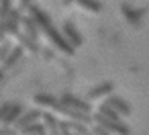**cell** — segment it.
Listing matches in <instances>:
<instances>
[{
	"label": "cell",
	"instance_id": "obj_1",
	"mask_svg": "<svg viewBox=\"0 0 149 135\" xmlns=\"http://www.w3.org/2000/svg\"><path fill=\"white\" fill-rule=\"evenodd\" d=\"M29 17L37 23V27H39V33L57 49V51H61V53H65V55H74V47L63 39V35L53 27V23H51V19L39 8V6H35V4H31V8H29Z\"/></svg>",
	"mask_w": 149,
	"mask_h": 135
},
{
	"label": "cell",
	"instance_id": "obj_2",
	"mask_svg": "<svg viewBox=\"0 0 149 135\" xmlns=\"http://www.w3.org/2000/svg\"><path fill=\"white\" fill-rule=\"evenodd\" d=\"M94 123L96 125H100V127H104L108 133H112V135H129V127L123 123V121H112V119H106V117H102V115H96L94 117Z\"/></svg>",
	"mask_w": 149,
	"mask_h": 135
},
{
	"label": "cell",
	"instance_id": "obj_3",
	"mask_svg": "<svg viewBox=\"0 0 149 135\" xmlns=\"http://www.w3.org/2000/svg\"><path fill=\"white\" fill-rule=\"evenodd\" d=\"M120 13H123V17L127 19V23L139 27L141 21H143V17L147 15V8H133V6H129V4H123V6H120Z\"/></svg>",
	"mask_w": 149,
	"mask_h": 135
},
{
	"label": "cell",
	"instance_id": "obj_4",
	"mask_svg": "<svg viewBox=\"0 0 149 135\" xmlns=\"http://www.w3.org/2000/svg\"><path fill=\"white\" fill-rule=\"evenodd\" d=\"M41 115H43V113H41L39 108H31V111H25V113H23V115L19 117V121L15 123V129H17L19 133H21V131H23V129H27L29 125L37 123V121L41 119Z\"/></svg>",
	"mask_w": 149,
	"mask_h": 135
},
{
	"label": "cell",
	"instance_id": "obj_5",
	"mask_svg": "<svg viewBox=\"0 0 149 135\" xmlns=\"http://www.w3.org/2000/svg\"><path fill=\"white\" fill-rule=\"evenodd\" d=\"M59 102H63L65 106H70V108H74V111L86 113V115H90V111H92V106H90L88 100H80V98H76V96H72V94H61Z\"/></svg>",
	"mask_w": 149,
	"mask_h": 135
},
{
	"label": "cell",
	"instance_id": "obj_6",
	"mask_svg": "<svg viewBox=\"0 0 149 135\" xmlns=\"http://www.w3.org/2000/svg\"><path fill=\"white\" fill-rule=\"evenodd\" d=\"M61 35H63V39L76 49V47H80L82 45V35H80V31L72 25V23H63V29H61Z\"/></svg>",
	"mask_w": 149,
	"mask_h": 135
},
{
	"label": "cell",
	"instance_id": "obj_7",
	"mask_svg": "<svg viewBox=\"0 0 149 135\" xmlns=\"http://www.w3.org/2000/svg\"><path fill=\"white\" fill-rule=\"evenodd\" d=\"M41 123H43V127H45V133L47 135H61V129H59V121H57V117L53 115V113H43L41 115Z\"/></svg>",
	"mask_w": 149,
	"mask_h": 135
},
{
	"label": "cell",
	"instance_id": "obj_8",
	"mask_svg": "<svg viewBox=\"0 0 149 135\" xmlns=\"http://www.w3.org/2000/svg\"><path fill=\"white\" fill-rule=\"evenodd\" d=\"M114 90V84L112 82H102V84H96L90 92H88V100H98V98H106L110 96Z\"/></svg>",
	"mask_w": 149,
	"mask_h": 135
},
{
	"label": "cell",
	"instance_id": "obj_9",
	"mask_svg": "<svg viewBox=\"0 0 149 135\" xmlns=\"http://www.w3.org/2000/svg\"><path fill=\"white\" fill-rule=\"evenodd\" d=\"M106 104L112 108V111H116L118 115H131V106H129V102L127 100H123L120 96H106Z\"/></svg>",
	"mask_w": 149,
	"mask_h": 135
},
{
	"label": "cell",
	"instance_id": "obj_10",
	"mask_svg": "<svg viewBox=\"0 0 149 135\" xmlns=\"http://www.w3.org/2000/svg\"><path fill=\"white\" fill-rule=\"evenodd\" d=\"M21 19H23V13L17 10V8H13L10 15L6 17V33H8V35L19 33V29H21Z\"/></svg>",
	"mask_w": 149,
	"mask_h": 135
},
{
	"label": "cell",
	"instance_id": "obj_11",
	"mask_svg": "<svg viewBox=\"0 0 149 135\" xmlns=\"http://www.w3.org/2000/svg\"><path fill=\"white\" fill-rule=\"evenodd\" d=\"M23 113H25L23 104H21V102H13L10 111L6 113V117H4V121H2V127H15V123L19 121V117H21Z\"/></svg>",
	"mask_w": 149,
	"mask_h": 135
},
{
	"label": "cell",
	"instance_id": "obj_12",
	"mask_svg": "<svg viewBox=\"0 0 149 135\" xmlns=\"http://www.w3.org/2000/svg\"><path fill=\"white\" fill-rule=\"evenodd\" d=\"M21 29H23V33H25V35H29V37H31V39H35V41H37V37L41 35V33H39L37 23H35L31 17H23V19H21Z\"/></svg>",
	"mask_w": 149,
	"mask_h": 135
},
{
	"label": "cell",
	"instance_id": "obj_13",
	"mask_svg": "<svg viewBox=\"0 0 149 135\" xmlns=\"http://www.w3.org/2000/svg\"><path fill=\"white\" fill-rule=\"evenodd\" d=\"M33 102L37 108H45V111H51L55 104H57V98L51 96V94H35L33 96Z\"/></svg>",
	"mask_w": 149,
	"mask_h": 135
},
{
	"label": "cell",
	"instance_id": "obj_14",
	"mask_svg": "<svg viewBox=\"0 0 149 135\" xmlns=\"http://www.w3.org/2000/svg\"><path fill=\"white\" fill-rule=\"evenodd\" d=\"M17 41H19V47H23V49H31V51H39V43L35 41V39H31L29 35H25V33H15L13 35Z\"/></svg>",
	"mask_w": 149,
	"mask_h": 135
},
{
	"label": "cell",
	"instance_id": "obj_15",
	"mask_svg": "<svg viewBox=\"0 0 149 135\" xmlns=\"http://www.w3.org/2000/svg\"><path fill=\"white\" fill-rule=\"evenodd\" d=\"M76 4H78L82 10H86V13H92V15H98V13H102V4L98 2V0H76Z\"/></svg>",
	"mask_w": 149,
	"mask_h": 135
},
{
	"label": "cell",
	"instance_id": "obj_16",
	"mask_svg": "<svg viewBox=\"0 0 149 135\" xmlns=\"http://www.w3.org/2000/svg\"><path fill=\"white\" fill-rule=\"evenodd\" d=\"M23 51H25L23 47H15V49L8 53V57L2 62V70H8V68H13L15 64H19V59L23 57Z\"/></svg>",
	"mask_w": 149,
	"mask_h": 135
},
{
	"label": "cell",
	"instance_id": "obj_17",
	"mask_svg": "<svg viewBox=\"0 0 149 135\" xmlns=\"http://www.w3.org/2000/svg\"><path fill=\"white\" fill-rule=\"evenodd\" d=\"M59 125H61L63 129H68L70 133H80V135H84V133L88 131V127L82 125V123H78V121H68V119H63V121H59Z\"/></svg>",
	"mask_w": 149,
	"mask_h": 135
},
{
	"label": "cell",
	"instance_id": "obj_18",
	"mask_svg": "<svg viewBox=\"0 0 149 135\" xmlns=\"http://www.w3.org/2000/svg\"><path fill=\"white\" fill-rule=\"evenodd\" d=\"M98 115H102V117H106V119H112V121H120V115H118L116 111H112V108H110L106 102H102V104H100Z\"/></svg>",
	"mask_w": 149,
	"mask_h": 135
},
{
	"label": "cell",
	"instance_id": "obj_19",
	"mask_svg": "<svg viewBox=\"0 0 149 135\" xmlns=\"http://www.w3.org/2000/svg\"><path fill=\"white\" fill-rule=\"evenodd\" d=\"M43 133H45L43 123H33V125H29L27 129H23L19 135H43Z\"/></svg>",
	"mask_w": 149,
	"mask_h": 135
},
{
	"label": "cell",
	"instance_id": "obj_20",
	"mask_svg": "<svg viewBox=\"0 0 149 135\" xmlns=\"http://www.w3.org/2000/svg\"><path fill=\"white\" fill-rule=\"evenodd\" d=\"M10 10H13V2H10V0H0V21H6Z\"/></svg>",
	"mask_w": 149,
	"mask_h": 135
},
{
	"label": "cell",
	"instance_id": "obj_21",
	"mask_svg": "<svg viewBox=\"0 0 149 135\" xmlns=\"http://www.w3.org/2000/svg\"><path fill=\"white\" fill-rule=\"evenodd\" d=\"M10 106H13V102H4L2 106H0V125H2V121H4V117H6V113L10 111Z\"/></svg>",
	"mask_w": 149,
	"mask_h": 135
},
{
	"label": "cell",
	"instance_id": "obj_22",
	"mask_svg": "<svg viewBox=\"0 0 149 135\" xmlns=\"http://www.w3.org/2000/svg\"><path fill=\"white\" fill-rule=\"evenodd\" d=\"M90 131H92L94 135H112V133H108L104 127H100V125H96V123L92 125V129H90Z\"/></svg>",
	"mask_w": 149,
	"mask_h": 135
},
{
	"label": "cell",
	"instance_id": "obj_23",
	"mask_svg": "<svg viewBox=\"0 0 149 135\" xmlns=\"http://www.w3.org/2000/svg\"><path fill=\"white\" fill-rule=\"evenodd\" d=\"M10 51H13V49H10L8 45H2V47H0V64H2V62L8 57V53H10Z\"/></svg>",
	"mask_w": 149,
	"mask_h": 135
},
{
	"label": "cell",
	"instance_id": "obj_24",
	"mask_svg": "<svg viewBox=\"0 0 149 135\" xmlns=\"http://www.w3.org/2000/svg\"><path fill=\"white\" fill-rule=\"evenodd\" d=\"M29 8H31V0H19V6H17V10L25 13V10H29Z\"/></svg>",
	"mask_w": 149,
	"mask_h": 135
},
{
	"label": "cell",
	"instance_id": "obj_25",
	"mask_svg": "<svg viewBox=\"0 0 149 135\" xmlns=\"http://www.w3.org/2000/svg\"><path fill=\"white\" fill-rule=\"evenodd\" d=\"M0 135H19L15 127H0Z\"/></svg>",
	"mask_w": 149,
	"mask_h": 135
},
{
	"label": "cell",
	"instance_id": "obj_26",
	"mask_svg": "<svg viewBox=\"0 0 149 135\" xmlns=\"http://www.w3.org/2000/svg\"><path fill=\"white\" fill-rule=\"evenodd\" d=\"M6 35H8L6 33V21H0V41H4Z\"/></svg>",
	"mask_w": 149,
	"mask_h": 135
},
{
	"label": "cell",
	"instance_id": "obj_27",
	"mask_svg": "<svg viewBox=\"0 0 149 135\" xmlns=\"http://www.w3.org/2000/svg\"><path fill=\"white\" fill-rule=\"evenodd\" d=\"M61 2H63V6H70V4H74V2H76V0H61Z\"/></svg>",
	"mask_w": 149,
	"mask_h": 135
},
{
	"label": "cell",
	"instance_id": "obj_28",
	"mask_svg": "<svg viewBox=\"0 0 149 135\" xmlns=\"http://www.w3.org/2000/svg\"><path fill=\"white\" fill-rule=\"evenodd\" d=\"M59 129H61V135H72V133H70V131H68V129H63V127H61V125H59Z\"/></svg>",
	"mask_w": 149,
	"mask_h": 135
},
{
	"label": "cell",
	"instance_id": "obj_29",
	"mask_svg": "<svg viewBox=\"0 0 149 135\" xmlns=\"http://www.w3.org/2000/svg\"><path fill=\"white\" fill-rule=\"evenodd\" d=\"M84 135H94V133H92V131H90V129H88V131H86V133H84Z\"/></svg>",
	"mask_w": 149,
	"mask_h": 135
},
{
	"label": "cell",
	"instance_id": "obj_30",
	"mask_svg": "<svg viewBox=\"0 0 149 135\" xmlns=\"http://www.w3.org/2000/svg\"><path fill=\"white\" fill-rule=\"evenodd\" d=\"M2 76H4V74H2V70H0V82H2Z\"/></svg>",
	"mask_w": 149,
	"mask_h": 135
},
{
	"label": "cell",
	"instance_id": "obj_31",
	"mask_svg": "<svg viewBox=\"0 0 149 135\" xmlns=\"http://www.w3.org/2000/svg\"><path fill=\"white\" fill-rule=\"evenodd\" d=\"M43 135H47V133H43Z\"/></svg>",
	"mask_w": 149,
	"mask_h": 135
}]
</instances>
